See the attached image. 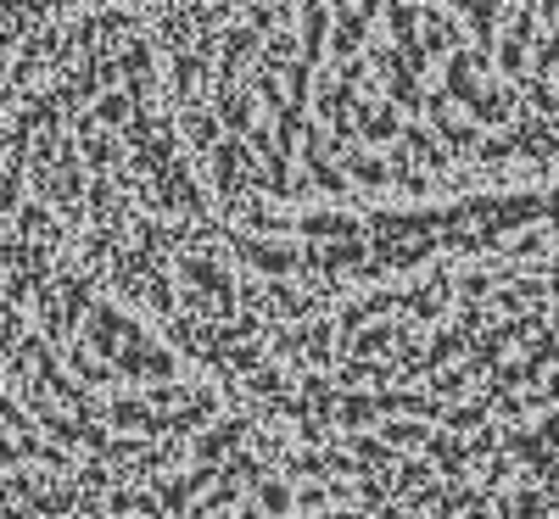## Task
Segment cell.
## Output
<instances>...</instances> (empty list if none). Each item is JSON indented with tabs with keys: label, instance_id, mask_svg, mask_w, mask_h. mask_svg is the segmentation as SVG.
I'll return each instance as SVG.
<instances>
[{
	"label": "cell",
	"instance_id": "obj_1",
	"mask_svg": "<svg viewBox=\"0 0 559 519\" xmlns=\"http://www.w3.org/2000/svg\"><path fill=\"white\" fill-rule=\"evenodd\" d=\"M252 7L229 68V140L269 213L459 202L559 179V12Z\"/></svg>",
	"mask_w": 559,
	"mask_h": 519
}]
</instances>
